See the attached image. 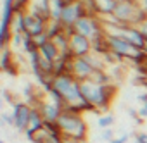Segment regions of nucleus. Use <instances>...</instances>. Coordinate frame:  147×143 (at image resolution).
Segmentation results:
<instances>
[{
	"label": "nucleus",
	"instance_id": "f03ea898",
	"mask_svg": "<svg viewBox=\"0 0 147 143\" xmlns=\"http://www.w3.org/2000/svg\"><path fill=\"white\" fill-rule=\"evenodd\" d=\"M57 124L61 126V131L64 136H73L78 138L80 141L87 143L88 138V126L83 119V116L80 114H73V112H62V116L59 117Z\"/></svg>",
	"mask_w": 147,
	"mask_h": 143
},
{
	"label": "nucleus",
	"instance_id": "6e6552de",
	"mask_svg": "<svg viewBox=\"0 0 147 143\" xmlns=\"http://www.w3.org/2000/svg\"><path fill=\"white\" fill-rule=\"evenodd\" d=\"M40 112H42L45 122H57L59 117L62 116V109L57 107L52 100H43L40 105Z\"/></svg>",
	"mask_w": 147,
	"mask_h": 143
},
{
	"label": "nucleus",
	"instance_id": "7ed1b4c3",
	"mask_svg": "<svg viewBox=\"0 0 147 143\" xmlns=\"http://www.w3.org/2000/svg\"><path fill=\"white\" fill-rule=\"evenodd\" d=\"M54 90H57L67 105H75L83 100L82 95V81H78L73 74H62L54 78Z\"/></svg>",
	"mask_w": 147,
	"mask_h": 143
},
{
	"label": "nucleus",
	"instance_id": "423d86ee",
	"mask_svg": "<svg viewBox=\"0 0 147 143\" xmlns=\"http://www.w3.org/2000/svg\"><path fill=\"white\" fill-rule=\"evenodd\" d=\"M94 73H95V69L90 65V62L85 57H76L75 60H73L71 74L75 76L78 81H88V80H92Z\"/></svg>",
	"mask_w": 147,
	"mask_h": 143
},
{
	"label": "nucleus",
	"instance_id": "6ab92c4d",
	"mask_svg": "<svg viewBox=\"0 0 147 143\" xmlns=\"http://www.w3.org/2000/svg\"><path fill=\"white\" fill-rule=\"evenodd\" d=\"M138 29L142 31V35H144V36H145V40H147V21H145V23H142V24L138 26Z\"/></svg>",
	"mask_w": 147,
	"mask_h": 143
},
{
	"label": "nucleus",
	"instance_id": "2eb2a0df",
	"mask_svg": "<svg viewBox=\"0 0 147 143\" xmlns=\"http://www.w3.org/2000/svg\"><path fill=\"white\" fill-rule=\"evenodd\" d=\"M4 98H5V102L11 105V107H14L19 100H16V97H12L11 93H9V90H4Z\"/></svg>",
	"mask_w": 147,
	"mask_h": 143
},
{
	"label": "nucleus",
	"instance_id": "5701e85b",
	"mask_svg": "<svg viewBox=\"0 0 147 143\" xmlns=\"http://www.w3.org/2000/svg\"><path fill=\"white\" fill-rule=\"evenodd\" d=\"M114 2H119V0H114Z\"/></svg>",
	"mask_w": 147,
	"mask_h": 143
},
{
	"label": "nucleus",
	"instance_id": "412c9836",
	"mask_svg": "<svg viewBox=\"0 0 147 143\" xmlns=\"http://www.w3.org/2000/svg\"><path fill=\"white\" fill-rule=\"evenodd\" d=\"M0 143H5V141H4V140H0Z\"/></svg>",
	"mask_w": 147,
	"mask_h": 143
},
{
	"label": "nucleus",
	"instance_id": "0eeeda50",
	"mask_svg": "<svg viewBox=\"0 0 147 143\" xmlns=\"http://www.w3.org/2000/svg\"><path fill=\"white\" fill-rule=\"evenodd\" d=\"M24 24H26V33L31 35L33 38L38 36V35H43L47 31V26H49V23L45 19H42V17H38L31 12H28L24 16Z\"/></svg>",
	"mask_w": 147,
	"mask_h": 143
},
{
	"label": "nucleus",
	"instance_id": "9b49d317",
	"mask_svg": "<svg viewBox=\"0 0 147 143\" xmlns=\"http://www.w3.org/2000/svg\"><path fill=\"white\" fill-rule=\"evenodd\" d=\"M114 121H116V117H114L113 114H104V116H100V117L97 119V126H99L100 129H107V128H111V126L114 124Z\"/></svg>",
	"mask_w": 147,
	"mask_h": 143
},
{
	"label": "nucleus",
	"instance_id": "f8f14e48",
	"mask_svg": "<svg viewBox=\"0 0 147 143\" xmlns=\"http://www.w3.org/2000/svg\"><path fill=\"white\" fill-rule=\"evenodd\" d=\"M0 126H14V119H12V114L9 112H0Z\"/></svg>",
	"mask_w": 147,
	"mask_h": 143
},
{
	"label": "nucleus",
	"instance_id": "f257e3e1",
	"mask_svg": "<svg viewBox=\"0 0 147 143\" xmlns=\"http://www.w3.org/2000/svg\"><path fill=\"white\" fill-rule=\"evenodd\" d=\"M118 93V86L109 83V85H99L92 80L82 81V95L85 100H88L97 112H107L114 97Z\"/></svg>",
	"mask_w": 147,
	"mask_h": 143
},
{
	"label": "nucleus",
	"instance_id": "dca6fc26",
	"mask_svg": "<svg viewBox=\"0 0 147 143\" xmlns=\"http://www.w3.org/2000/svg\"><path fill=\"white\" fill-rule=\"evenodd\" d=\"M133 140H137L138 143H147V133H135Z\"/></svg>",
	"mask_w": 147,
	"mask_h": 143
},
{
	"label": "nucleus",
	"instance_id": "a211bd4d",
	"mask_svg": "<svg viewBox=\"0 0 147 143\" xmlns=\"http://www.w3.org/2000/svg\"><path fill=\"white\" fill-rule=\"evenodd\" d=\"M62 143H83L78 138H73V136H62Z\"/></svg>",
	"mask_w": 147,
	"mask_h": 143
},
{
	"label": "nucleus",
	"instance_id": "20e7f679",
	"mask_svg": "<svg viewBox=\"0 0 147 143\" xmlns=\"http://www.w3.org/2000/svg\"><path fill=\"white\" fill-rule=\"evenodd\" d=\"M12 119H14V128L21 133L26 131L28 124H30V117H31V107L26 102H18L12 107Z\"/></svg>",
	"mask_w": 147,
	"mask_h": 143
},
{
	"label": "nucleus",
	"instance_id": "4be33fe9",
	"mask_svg": "<svg viewBox=\"0 0 147 143\" xmlns=\"http://www.w3.org/2000/svg\"><path fill=\"white\" fill-rule=\"evenodd\" d=\"M133 143H138V141H137V140H133Z\"/></svg>",
	"mask_w": 147,
	"mask_h": 143
},
{
	"label": "nucleus",
	"instance_id": "ddd939ff",
	"mask_svg": "<svg viewBox=\"0 0 147 143\" xmlns=\"http://www.w3.org/2000/svg\"><path fill=\"white\" fill-rule=\"evenodd\" d=\"M100 140L106 141V143H111V141L114 140V129H113V128L102 129V133H100Z\"/></svg>",
	"mask_w": 147,
	"mask_h": 143
},
{
	"label": "nucleus",
	"instance_id": "1a4fd4ad",
	"mask_svg": "<svg viewBox=\"0 0 147 143\" xmlns=\"http://www.w3.org/2000/svg\"><path fill=\"white\" fill-rule=\"evenodd\" d=\"M0 67H2L4 73H7L11 76H18V65L14 62V57H12L9 47L2 48V55H0Z\"/></svg>",
	"mask_w": 147,
	"mask_h": 143
},
{
	"label": "nucleus",
	"instance_id": "aec40b11",
	"mask_svg": "<svg viewBox=\"0 0 147 143\" xmlns=\"http://www.w3.org/2000/svg\"><path fill=\"white\" fill-rule=\"evenodd\" d=\"M144 52H145V53H147V43H145V47H144Z\"/></svg>",
	"mask_w": 147,
	"mask_h": 143
},
{
	"label": "nucleus",
	"instance_id": "4468645a",
	"mask_svg": "<svg viewBox=\"0 0 147 143\" xmlns=\"http://www.w3.org/2000/svg\"><path fill=\"white\" fill-rule=\"evenodd\" d=\"M23 41H24V35H21V33H12V47H23Z\"/></svg>",
	"mask_w": 147,
	"mask_h": 143
},
{
	"label": "nucleus",
	"instance_id": "9d476101",
	"mask_svg": "<svg viewBox=\"0 0 147 143\" xmlns=\"http://www.w3.org/2000/svg\"><path fill=\"white\" fill-rule=\"evenodd\" d=\"M40 53H42L45 59H49L50 62H55V60L61 57V50L57 48V45H55L54 40H49L45 45H42V47H40Z\"/></svg>",
	"mask_w": 147,
	"mask_h": 143
},
{
	"label": "nucleus",
	"instance_id": "f3484780",
	"mask_svg": "<svg viewBox=\"0 0 147 143\" xmlns=\"http://www.w3.org/2000/svg\"><path fill=\"white\" fill-rule=\"evenodd\" d=\"M128 138H130V134H128V133H125V134H121L119 138H114L111 143H126V141H128Z\"/></svg>",
	"mask_w": 147,
	"mask_h": 143
},
{
	"label": "nucleus",
	"instance_id": "39448f33",
	"mask_svg": "<svg viewBox=\"0 0 147 143\" xmlns=\"http://www.w3.org/2000/svg\"><path fill=\"white\" fill-rule=\"evenodd\" d=\"M69 50L75 57H85L92 53V40L80 33H73L69 36Z\"/></svg>",
	"mask_w": 147,
	"mask_h": 143
}]
</instances>
